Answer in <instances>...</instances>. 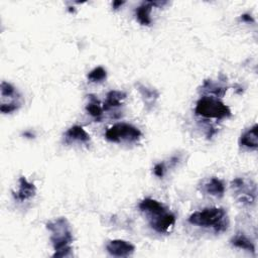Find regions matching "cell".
I'll return each instance as SVG.
<instances>
[{"label":"cell","mask_w":258,"mask_h":258,"mask_svg":"<svg viewBox=\"0 0 258 258\" xmlns=\"http://www.w3.org/2000/svg\"><path fill=\"white\" fill-rule=\"evenodd\" d=\"M175 224V217L173 214L168 212H163L161 214L155 215L153 217H150V226L151 228L158 232L167 234L171 231Z\"/></svg>","instance_id":"obj_6"},{"label":"cell","mask_w":258,"mask_h":258,"mask_svg":"<svg viewBox=\"0 0 258 258\" xmlns=\"http://www.w3.org/2000/svg\"><path fill=\"white\" fill-rule=\"evenodd\" d=\"M139 209L140 211L146 213L149 217H153L155 215L161 214L166 211L164 206L160 204L159 202L153 200V199H144L143 201L140 202L139 204Z\"/></svg>","instance_id":"obj_12"},{"label":"cell","mask_w":258,"mask_h":258,"mask_svg":"<svg viewBox=\"0 0 258 258\" xmlns=\"http://www.w3.org/2000/svg\"><path fill=\"white\" fill-rule=\"evenodd\" d=\"M188 222L198 227L212 228L216 233L225 232L229 225L227 214L222 208H208L195 212L188 217Z\"/></svg>","instance_id":"obj_2"},{"label":"cell","mask_w":258,"mask_h":258,"mask_svg":"<svg viewBox=\"0 0 258 258\" xmlns=\"http://www.w3.org/2000/svg\"><path fill=\"white\" fill-rule=\"evenodd\" d=\"M20 107V103L14 102V103H2L0 106V111L4 114L12 113L16 110H18Z\"/></svg>","instance_id":"obj_21"},{"label":"cell","mask_w":258,"mask_h":258,"mask_svg":"<svg viewBox=\"0 0 258 258\" xmlns=\"http://www.w3.org/2000/svg\"><path fill=\"white\" fill-rule=\"evenodd\" d=\"M126 98V94L121 91H110L106 96V101L103 104V110L109 111L111 109L120 107L123 100Z\"/></svg>","instance_id":"obj_14"},{"label":"cell","mask_w":258,"mask_h":258,"mask_svg":"<svg viewBox=\"0 0 258 258\" xmlns=\"http://www.w3.org/2000/svg\"><path fill=\"white\" fill-rule=\"evenodd\" d=\"M13 197L18 202H25L27 200L32 199L36 194V187L33 183L29 182L24 176L19 178L18 189L16 191H12Z\"/></svg>","instance_id":"obj_9"},{"label":"cell","mask_w":258,"mask_h":258,"mask_svg":"<svg viewBox=\"0 0 258 258\" xmlns=\"http://www.w3.org/2000/svg\"><path fill=\"white\" fill-rule=\"evenodd\" d=\"M123 4H124V1H114L112 5H113V8H114V9H118V8H119L121 5H123Z\"/></svg>","instance_id":"obj_24"},{"label":"cell","mask_w":258,"mask_h":258,"mask_svg":"<svg viewBox=\"0 0 258 258\" xmlns=\"http://www.w3.org/2000/svg\"><path fill=\"white\" fill-rule=\"evenodd\" d=\"M231 244L234 247L244 249V250H247V251L255 254V246H254L253 242L247 236H245L243 233H237L231 239Z\"/></svg>","instance_id":"obj_15"},{"label":"cell","mask_w":258,"mask_h":258,"mask_svg":"<svg viewBox=\"0 0 258 258\" xmlns=\"http://www.w3.org/2000/svg\"><path fill=\"white\" fill-rule=\"evenodd\" d=\"M202 89L207 91L210 94L215 95L216 97H223L225 95V93L227 92V87L219 86V85H217V84H215V83H213L212 81H209V80L204 82V85H203Z\"/></svg>","instance_id":"obj_18"},{"label":"cell","mask_w":258,"mask_h":258,"mask_svg":"<svg viewBox=\"0 0 258 258\" xmlns=\"http://www.w3.org/2000/svg\"><path fill=\"white\" fill-rule=\"evenodd\" d=\"M203 191L216 198H222L225 192V185L223 181L217 177H212L202 185Z\"/></svg>","instance_id":"obj_11"},{"label":"cell","mask_w":258,"mask_h":258,"mask_svg":"<svg viewBox=\"0 0 258 258\" xmlns=\"http://www.w3.org/2000/svg\"><path fill=\"white\" fill-rule=\"evenodd\" d=\"M231 187L239 201L244 206H253L256 203L257 187L256 183L251 179L237 177L231 182Z\"/></svg>","instance_id":"obj_5"},{"label":"cell","mask_w":258,"mask_h":258,"mask_svg":"<svg viewBox=\"0 0 258 258\" xmlns=\"http://www.w3.org/2000/svg\"><path fill=\"white\" fill-rule=\"evenodd\" d=\"M197 116L207 119H224L231 116L230 108L216 97H202L196 105Z\"/></svg>","instance_id":"obj_3"},{"label":"cell","mask_w":258,"mask_h":258,"mask_svg":"<svg viewBox=\"0 0 258 258\" xmlns=\"http://www.w3.org/2000/svg\"><path fill=\"white\" fill-rule=\"evenodd\" d=\"M106 250L112 256L127 257L134 252L135 246L130 242L118 239V240L110 241L106 246Z\"/></svg>","instance_id":"obj_7"},{"label":"cell","mask_w":258,"mask_h":258,"mask_svg":"<svg viewBox=\"0 0 258 258\" xmlns=\"http://www.w3.org/2000/svg\"><path fill=\"white\" fill-rule=\"evenodd\" d=\"M137 89L139 91V93L141 94L142 96V99L144 100V103L146 106H154L155 104V101L157 100V98L159 97V94L156 90L154 89H149L141 84H138L137 85Z\"/></svg>","instance_id":"obj_17"},{"label":"cell","mask_w":258,"mask_h":258,"mask_svg":"<svg viewBox=\"0 0 258 258\" xmlns=\"http://www.w3.org/2000/svg\"><path fill=\"white\" fill-rule=\"evenodd\" d=\"M141 131L127 123H117L109 128L106 133L105 137L107 140L111 142H136L141 137Z\"/></svg>","instance_id":"obj_4"},{"label":"cell","mask_w":258,"mask_h":258,"mask_svg":"<svg viewBox=\"0 0 258 258\" xmlns=\"http://www.w3.org/2000/svg\"><path fill=\"white\" fill-rule=\"evenodd\" d=\"M46 228L51 233L50 241L55 251L52 257L69 256L72 251L71 244L74 238L68 220L66 218H57L48 222L46 224Z\"/></svg>","instance_id":"obj_1"},{"label":"cell","mask_w":258,"mask_h":258,"mask_svg":"<svg viewBox=\"0 0 258 258\" xmlns=\"http://www.w3.org/2000/svg\"><path fill=\"white\" fill-rule=\"evenodd\" d=\"M166 1H144L135 9V15L141 25H150L151 17L150 12L154 6H162Z\"/></svg>","instance_id":"obj_8"},{"label":"cell","mask_w":258,"mask_h":258,"mask_svg":"<svg viewBox=\"0 0 258 258\" xmlns=\"http://www.w3.org/2000/svg\"><path fill=\"white\" fill-rule=\"evenodd\" d=\"M153 172H154V174L156 176L162 177L164 175V172H165L164 163H157V164H155V166L153 167Z\"/></svg>","instance_id":"obj_22"},{"label":"cell","mask_w":258,"mask_h":258,"mask_svg":"<svg viewBox=\"0 0 258 258\" xmlns=\"http://www.w3.org/2000/svg\"><path fill=\"white\" fill-rule=\"evenodd\" d=\"M88 104L86 106V111L94 118L96 119H99L102 114H103V106H101V103L100 101L97 99V97L95 95H88Z\"/></svg>","instance_id":"obj_16"},{"label":"cell","mask_w":258,"mask_h":258,"mask_svg":"<svg viewBox=\"0 0 258 258\" xmlns=\"http://www.w3.org/2000/svg\"><path fill=\"white\" fill-rule=\"evenodd\" d=\"M257 124L253 125L247 131H245L240 137V145L250 149H256L258 147V132Z\"/></svg>","instance_id":"obj_13"},{"label":"cell","mask_w":258,"mask_h":258,"mask_svg":"<svg viewBox=\"0 0 258 258\" xmlns=\"http://www.w3.org/2000/svg\"><path fill=\"white\" fill-rule=\"evenodd\" d=\"M241 19H242L243 21H246V22H254V19H253L252 16L249 15V14H242V15H241Z\"/></svg>","instance_id":"obj_23"},{"label":"cell","mask_w":258,"mask_h":258,"mask_svg":"<svg viewBox=\"0 0 258 258\" xmlns=\"http://www.w3.org/2000/svg\"><path fill=\"white\" fill-rule=\"evenodd\" d=\"M64 139L67 143L71 142H82V143H88L90 142L91 138L90 135L85 131V129L82 126L75 125L72 126L64 134Z\"/></svg>","instance_id":"obj_10"},{"label":"cell","mask_w":258,"mask_h":258,"mask_svg":"<svg viewBox=\"0 0 258 258\" xmlns=\"http://www.w3.org/2000/svg\"><path fill=\"white\" fill-rule=\"evenodd\" d=\"M0 91H1V97L2 98H5V97L12 98V97H15V96L17 97V92H16L15 88L11 84H9L5 81L1 82Z\"/></svg>","instance_id":"obj_20"},{"label":"cell","mask_w":258,"mask_h":258,"mask_svg":"<svg viewBox=\"0 0 258 258\" xmlns=\"http://www.w3.org/2000/svg\"><path fill=\"white\" fill-rule=\"evenodd\" d=\"M107 78V72L102 67H97L88 74V80L93 83H101Z\"/></svg>","instance_id":"obj_19"}]
</instances>
